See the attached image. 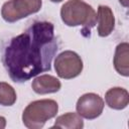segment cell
Masks as SVG:
<instances>
[{"label":"cell","mask_w":129,"mask_h":129,"mask_svg":"<svg viewBox=\"0 0 129 129\" xmlns=\"http://www.w3.org/2000/svg\"><path fill=\"white\" fill-rule=\"evenodd\" d=\"M41 6L42 0H9L2 5L1 16L4 21L14 23L37 13Z\"/></svg>","instance_id":"cell-4"},{"label":"cell","mask_w":129,"mask_h":129,"mask_svg":"<svg viewBox=\"0 0 129 129\" xmlns=\"http://www.w3.org/2000/svg\"><path fill=\"white\" fill-rule=\"evenodd\" d=\"M53 66L56 75L64 80H72L79 77L84 68L81 56L73 50H64L57 54Z\"/></svg>","instance_id":"cell-5"},{"label":"cell","mask_w":129,"mask_h":129,"mask_svg":"<svg viewBox=\"0 0 129 129\" xmlns=\"http://www.w3.org/2000/svg\"><path fill=\"white\" fill-rule=\"evenodd\" d=\"M120 4L124 7H128V3H129V0H119Z\"/></svg>","instance_id":"cell-14"},{"label":"cell","mask_w":129,"mask_h":129,"mask_svg":"<svg viewBox=\"0 0 129 129\" xmlns=\"http://www.w3.org/2000/svg\"><path fill=\"white\" fill-rule=\"evenodd\" d=\"M104 107V100L95 93H86L82 95L76 104L77 113L87 120H94L101 116Z\"/></svg>","instance_id":"cell-6"},{"label":"cell","mask_w":129,"mask_h":129,"mask_svg":"<svg viewBox=\"0 0 129 129\" xmlns=\"http://www.w3.org/2000/svg\"><path fill=\"white\" fill-rule=\"evenodd\" d=\"M6 127V119L3 116H0V129H4Z\"/></svg>","instance_id":"cell-13"},{"label":"cell","mask_w":129,"mask_h":129,"mask_svg":"<svg viewBox=\"0 0 129 129\" xmlns=\"http://www.w3.org/2000/svg\"><path fill=\"white\" fill-rule=\"evenodd\" d=\"M57 49L53 24L35 21L23 33L10 39L4 49L3 66L13 82L24 83L50 71Z\"/></svg>","instance_id":"cell-1"},{"label":"cell","mask_w":129,"mask_h":129,"mask_svg":"<svg viewBox=\"0 0 129 129\" xmlns=\"http://www.w3.org/2000/svg\"><path fill=\"white\" fill-rule=\"evenodd\" d=\"M105 102L113 110H123L129 104V93L121 87L111 88L105 94Z\"/></svg>","instance_id":"cell-9"},{"label":"cell","mask_w":129,"mask_h":129,"mask_svg":"<svg viewBox=\"0 0 129 129\" xmlns=\"http://www.w3.org/2000/svg\"><path fill=\"white\" fill-rule=\"evenodd\" d=\"M52 127L64 129H82L84 127V121L78 113L68 112L56 117L54 125Z\"/></svg>","instance_id":"cell-11"},{"label":"cell","mask_w":129,"mask_h":129,"mask_svg":"<svg viewBox=\"0 0 129 129\" xmlns=\"http://www.w3.org/2000/svg\"><path fill=\"white\" fill-rule=\"evenodd\" d=\"M60 18L67 26H83V32L87 30L89 33L97 23L96 11L83 0H69L62 4Z\"/></svg>","instance_id":"cell-2"},{"label":"cell","mask_w":129,"mask_h":129,"mask_svg":"<svg viewBox=\"0 0 129 129\" xmlns=\"http://www.w3.org/2000/svg\"><path fill=\"white\" fill-rule=\"evenodd\" d=\"M113 64L116 72L123 76L129 77V44L128 42H121L115 48L113 57Z\"/></svg>","instance_id":"cell-10"},{"label":"cell","mask_w":129,"mask_h":129,"mask_svg":"<svg viewBox=\"0 0 129 129\" xmlns=\"http://www.w3.org/2000/svg\"><path fill=\"white\" fill-rule=\"evenodd\" d=\"M96 24H98V35L100 37H107L113 32L115 28V17L109 6L99 5Z\"/></svg>","instance_id":"cell-7"},{"label":"cell","mask_w":129,"mask_h":129,"mask_svg":"<svg viewBox=\"0 0 129 129\" xmlns=\"http://www.w3.org/2000/svg\"><path fill=\"white\" fill-rule=\"evenodd\" d=\"M58 104L51 99L36 100L29 103L22 112V123L28 129H40L46 121L54 118Z\"/></svg>","instance_id":"cell-3"},{"label":"cell","mask_w":129,"mask_h":129,"mask_svg":"<svg viewBox=\"0 0 129 129\" xmlns=\"http://www.w3.org/2000/svg\"><path fill=\"white\" fill-rule=\"evenodd\" d=\"M31 88L34 93L38 95L53 94L60 90V81L51 75H40L36 76L31 83Z\"/></svg>","instance_id":"cell-8"},{"label":"cell","mask_w":129,"mask_h":129,"mask_svg":"<svg viewBox=\"0 0 129 129\" xmlns=\"http://www.w3.org/2000/svg\"><path fill=\"white\" fill-rule=\"evenodd\" d=\"M17 100V95L14 88L5 82H0V105L13 106Z\"/></svg>","instance_id":"cell-12"},{"label":"cell","mask_w":129,"mask_h":129,"mask_svg":"<svg viewBox=\"0 0 129 129\" xmlns=\"http://www.w3.org/2000/svg\"><path fill=\"white\" fill-rule=\"evenodd\" d=\"M49 1H51V2H53V3H58V2H61V1H63V0H49Z\"/></svg>","instance_id":"cell-15"}]
</instances>
